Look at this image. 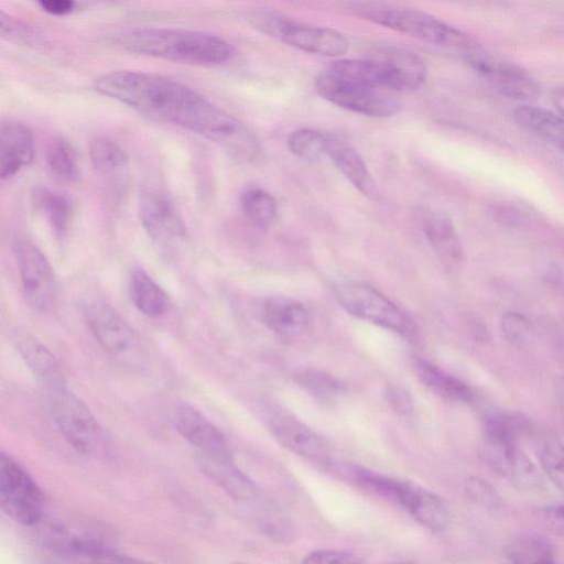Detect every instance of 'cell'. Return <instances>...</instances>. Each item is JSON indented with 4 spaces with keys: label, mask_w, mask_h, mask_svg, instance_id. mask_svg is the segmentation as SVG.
<instances>
[{
    "label": "cell",
    "mask_w": 564,
    "mask_h": 564,
    "mask_svg": "<svg viewBox=\"0 0 564 564\" xmlns=\"http://www.w3.org/2000/svg\"><path fill=\"white\" fill-rule=\"evenodd\" d=\"M230 564H247V563L234 562V563H230Z\"/></svg>",
    "instance_id": "46"
},
{
    "label": "cell",
    "mask_w": 564,
    "mask_h": 564,
    "mask_svg": "<svg viewBox=\"0 0 564 564\" xmlns=\"http://www.w3.org/2000/svg\"><path fill=\"white\" fill-rule=\"evenodd\" d=\"M542 469L560 489L563 487V448L554 440H544L538 447Z\"/></svg>",
    "instance_id": "34"
},
{
    "label": "cell",
    "mask_w": 564,
    "mask_h": 564,
    "mask_svg": "<svg viewBox=\"0 0 564 564\" xmlns=\"http://www.w3.org/2000/svg\"><path fill=\"white\" fill-rule=\"evenodd\" d=\"M14 254L24 295L36 310L45 312L55 304L57 284L44 253L24 237L14 241Z\"/></svg>",
    "instance_id": "9"
},
{
    "label": "cell",
    "mask_w": 564,
    "mask_h": 564,
    "mask_svg": "<svg viewBox=\"0 0 564 564\" xmlns=\"http://www.w3.org/2000/svg\"><path fill=\"white\" fill-rule=\"evenodd\" d=\"M93 86L99 94L143 115L200 134L239 159L259 156L258 140L241 121L176 80L150 73L116 70L97 77Z\"/></svg>",
    "instance_id": "1"
},
{
    "label": "cell",
    "mask_w": 564,
    "mask_h": 564,
    "mask_svg": "<svg viewBox=\"0 0 564 564\" xmlns=\"http://www.w3.org/2000/svg\"><path fill=\"white\" fill-rule=\"evenodd\" d=\"M94 167L102 174L113 173L128 164V155L113 140L97 137L89 143L88 149Z\"/></svg>",
    "instance_id": "32"
},
{
    "label": "cell",
    "mask_w": 564,
    "mask_h": 564,
    "mask_svg": "<svg viewBox=\"0 0 564 564\" xmlns=\"http://www.w3.org/2000/svg\"><path fill=\"white\" fill-rule=\"evenodd\" d=\"M0 509L15 522L33 527L44 516L42 491L31 475L0 451Z\"/></svg>",
    "instance_id": "6"
},
{
    "label": "cell",
    "mask_w": 564,
    "mask_h": 564,
    "mask_svg": "<svg viewBox=\"0 0 564 564\" xmlns=\"http://www.w3.org/2000/svg\"><path fill=\"white\" fill-rule=\"evenodd\" d=\"M129 293L134 306L147 316L159 317L169 310L167 295L142 268L131 271Z\"/></svg>",
    "instance_id": "26"
},
{
    "label": "cell",
    "mask_w": 564,
    "mask_h": 564,
    "mask_svg": "<svg viewBox=\"0 0 564 564\" xmlns=\"http://www.w3.org/2000/svg\"><path fill=\"white\" fill-rule=\"evenodd\" d=\"M53 420L66 440L78 453L106 458L111 453L110 441L87 405L67 388L48 392Z\"/></svg>",
    "instance_id": "4"
},
{
    "label": "cell",
    "mask_w": 564,
    "mask_h": 564,
    "mask_svg": "<svg viewBox=\"0 0 564 564\" xmlns=\"http://www.w3.org/2000/svg\"><path fill=\"white\" fill-rule=\"evenodd\" d=\"M263 324L282 338H295L308 326L310 314L299 301L286 296H271L261 308Z\"/></svg>",
    "instance_id": "20"
},
{
    "label": "cell",
    "mask_w": 564,
    "mask_h": 564,
    "mask_svg": "<svg viewBox=\"0 0 564 564\" xmlns=\"http://www.w3.org/2000/svg\"><path fill=\"white\" fill-rule=\"evenodd\" d=\"M315 88L327 101L368 117H391L401 109L399 100L384 89L346 82L325 69L316 77Z\"/></svg>",
    "instance_id": "7"
},
{
    "label": "cell",
    "mask_w": 564,
    "mask_h": 564,
    "mask_svg": "<svg viewBox=\"0 0 564 564\" xmlns=\"http://www.w3.org/2000/svg\"><path fill=\"white\" fill-rule=\"evenodd\" d=\"M467 63L490 86L507 98L532 101L540 95L536 79L522 67L478 50L468 52Z\"/></svg>",
    "instance_id": "10"
},
{
    "label": "cell",
    "mask_w": 564,
    "mask_h": 564,
    "mask_svg": "<svg viewBox=\"0 0 564 564\" xmlns=\"http://www.w3.org/2000/svg\"><path fill=\"white\" fill-rule=\"evenodd\" d=\"M424 234L440 260L447 269H458L464 259L459 236L452 221L444 215L431 214L423 225Z\"/></svg>",
    "instance_id": "22"
},
{
    "label": "cell",
    "mask_w": 564,
    "mask_h": 564,
    "mask_svg": "<svg viewBox=\"0 0 564 564\" xmlns=\"http://www.w3.org/2000/svg\"><path fill=\"white\" fill-rule=\"evenodd\" d=\"M399 505L430 530L442 531L448 524L449 512L445 501L415 484L405 481Z\"/></svg>",
    "instance_id": "21"
},
{
    "label": "cell",
    "mask_w": 564,
    "mask_h": 564,
    "mask_svg": "<svg viewBox=\"0 0 564 564\" xmlns=\"http://www.w3.org/2000/svg\"><path fill=\"white\" fill-rule=\"evenodd\" d=\"M117 42L129 52L194 66L220 65L235 54L217 35L183 29L137 28L121 33Z\"/></svg>",
    "instance_id": "2"
},
{
    "label": "cell",
    "mask_w": 564,
    "mask_h": 564,
    "mask_svg": "<svg viewBox=\"0 0 564 564\" xmlns=\"http://www.w3.org/2000/svg\"><path fill=\"white\" fill-rule=\"evenodd\" d=\"M14 343L21 358L47 392L66 388L59 362L37 338L28 332H17Z\"/></svg>",
    "instance_id": "19"
},
{
    "label": "cell",
    "mask_w": 564,
    "mask_h": 564,
    "mask_svg": "<svg viewBox=\"0 0 564 564\" xmlns=\"http://www.w3.org/2000/svg\"><path fill=\"white\" fill-rule=\"evenodd\" d=\"M195 460L200 471L234 500L249 501L258 496L257 485L235 465L232 457L197 452Z\"/></svg>",
    "instance_id": "16"
},
{
    "label": "cell",
    "mask_w": 564,
    "mask_h": 564,
    "mask_svg": "<svg viewBox=\"0 0 564 564\" xmlns=\"http://www.w3.org/2000/svg\"><path fill=\"white\" fill-rule=\"evenodd\" d=\"M294 381L312 398L323 404H333L345 392L341 381L321 370L305 368L293 375Z\"/></svg>",
    "instance_id": "28"
},
{
    "label": "cell",
    "mask_w": 564,
    "mask_h": 564,
    "mask_svg": "<svg viewBox=\"0 0 564 564\" xmlns=\"http://www.w3.org/2000/svg\"><path fill=\"white\" fill-rule=\"evenodd\" d=\"M341 306L351 315L391 332L410 336L408 317L381 292L360 282H345L336 288Z\"/></svg>",
    "instance_id": "8"
},
{
    "label": "cell",
    "mask_w": 564,
    "mask_h": 564,
    "mask_svg": "<svg viewBox=\"0 0 564 564\" xmlns=\"http://www.w3.org/2000/svg\"><path fill=\"white\" fill-rule=\"evenodd\" d=\"M87 562L88 564H155L129 555L119 554L112 549L89 558Z\"/></svg>",
    "instance_id": "40"
},
{
    "label": "cell",
    "mask_w": 564,
    "mask_h": 564,
    "mask_svg": "<svg viewBox=\"0 0 564 564\" xmlns=\"http://www.w3.org/2000/svg\"><path fill=\"white\" fill-rule=\"evenodd\" d=\"M387 564H411V563H405V562H395V563H387Z\"/></svg>",
    "instance_id": "45"
},
{
    "label": "cell",
    "mask_w": 564,
    "mask_h": 564,
    "mask_svg": "<svg viewBox=\"0 0 564 564\" xmlns=\"http://www.w3.org/2000/svg\"><path fill=\"white\" fill-rule=\"evenodd\" d=\"M278 39L301 51L328 57L343 56L349 48L347 37L340 32L290 19L285 21Z\"/></svg>",
    "instance_id": "15"
},
{
    "label": "cell",
    "mask_w": 564,
    "mask_h": 564,
    "mask_svg": "<svg viewBox=\"0 0 564 564\" xmlns=\"http://www.w3.org/2000/svg\"><path fill=\"white\" fill-rule=\"evenodd\" d=\"M510 564H557L555 544L536 531H524L508 546Z\"/></svg>",
    "instance_id": "24"
},
{
    "label": "cell",
    "mask_w": 564,
    "mask_h": 564,
    "mask_svg": "<svg viewBox=\"0 0 564 564\" xmlns=\"http://www.w3.org/2000/svg\"><path fill=\"white\" fill-rule=\"evenodd\" d=\"M141 220L150 237L170 243L185 236V227L172 202L163 194H145L141 203Z\"/></svg>",
    "instance_id": "18"
},
{
    "label": "cell",
    "mask_w": 564,
    "mask_h": 564,
    "mask_svg": "<svg viewBox=\"0 0 564 564\" xmlns=\"http://www.w3.org/2000/svg\"><path fill=\"white\" fill-rule=\"evenodd\" d=\"M367 57L380 67L388 90H414L426 79L427 67L424 59L411 51L394 46H379Z\"/></svg>",
    "instance_id": "13"
},
{
    "label": "cell",
    "mask_w": 564,
    "mask_h": 564,
    "mask_svg": "<svg viewBox=\"0 0 564 564\" xmlns=\"http://www.w3.org/2000/svg\"><path fill=\"white\" fill-rule=\"evenodd\" d=\"M0 37L15 44L35 45L40 37L24 21L0 9Z\"/></svg>",
    "instance_id": "35"
},
{
    "label": "cell",
    "mask_w": 564,
    "mask_h": 564,
    "mask_svg": "<svg viewBox=\"0 0 564 564\" xmlns=\"http://www.w3.org/2000/svg\"><path fill=\"white\" fill-rule=\"evenodd\" d=\"M497 217L501 223L512 226L520 220L519 214L511 208H500L497 213Z\"/></svg>",
    "instance_id": "43"
},
{
    "label": "cell",
    "mask_w": 564,
    "mask_h": 564,
    "mask_svg": "<svg viewBox=\"0 0 564 564\" xmlns=\"http://www.w3.org/2000/svg\"><path fill=\"white\" fill-rule=\"evenodd\" d=\"M262 417L272 436L285 448L307 459L327 463L323 440L303 422L275 404L262 409Z\"/></svg>",
    "instance_id": "11"
},
{
    "label": "cell",
    "mask_w": 564,
    "mask_h": 564,
    "mask_svg": "<svg viewBox=\"0 0 564 564\" xmlns=\"http://www.w3.org/2000/svg\"><path fill=\"white\" fill-rule=\"evenodd\" d=\"M359 558L343 550H316L306 554L301 564H358Z\"/></svg>",
    "instance_id": "37"
},
{
    "label": "cell",
    "mask_w": 564,
    "mask_h": 564,
    "mask_svg": "<svg viewBox=\"0 0 564 564\" xmlns=\"http://www.w3.org/2000/svg\"><path fill=\"white\" fill-rule=\"evenodd\" d=\"M174 425L180 435L199 453L232 457L230 445L220 430L186 402L177 405Z\"/></svg>",
    "instance_id": "14"
},
{
    "label": "cell",
    "mask_w": 564,
    "mask_h": 564,
    "mask_svg": "<svg viewBox=\"0 0 564 564\" xmlns=\"http://www.w3.org/2000/svg\"><path fill=\"white\" fill-rule=\"evenodd\" d=\"M34 153V134L28 124L15 120L0 124V181L30 165Z\"/></svg>",
    "instance_id": "17"
},
{
    "label": "cell",
    "mask_w": 564,
    "mask_h": 564,
    "mask_svg": "<svg viewBox=\"0 0 564 564\" xmlns=\"http://www.w3.org/2000/svg\"><path fill=\"white\" fill-rule=\"evenodd\" d=\"M417 372L422 381L443 398L464 403L474 400V391L467 384L427 360L419 361Z\"/></svg>",
    "instance_id": "27"
},
{
    "label": "cell",
    "mask_w": 564,
    "mask_h": 564,
    "mask_svg": "<svg viewBox=\"0 0 564 564\" xmlns=\"http://www.w3.org/2000/svg\"><path fill=\"white\" fill-rule=\"evenodd\" d=\"M39 4L51 15L63 17L70 13L76 3L72 0H42Z\"/></svg>",
    "instance_id": "41"
},
{
    "label": "cell",
    "mask_w": 564,
    "mask_h": 564,
    "mask_svg": "<svg viewBox=\"0 0 564 564\" xmlns=\"http://www.w3.org/2000/svg\"><path fill=\"white\" fill-rule=\"evenodd\" d=\"M513 118L525 130L562 150L563 121L561 116L544 108L523 104L513 110Z\"/></svg>",
    "instance_id": "25"
},
{
    "label": "cell",
    "mask_w": 564,
    "mask_h": 564,
    "mask_svg": "<svg viewBox=\"0 0 564 564\" xmlns=\"http://www.w3.org/2000/svg\"><path fill=\"white\" fill-rule=\"evenodd\" d=\"M33 527L42 545L62 556L89 560L111 547L96 536L59 520L43 518Z\"/></svg>",
    "instance_id": "12"
},
{
    "label": "cell",
    "mask_w": 564,
    "mask_h": 564,
    "mask_svg": "<svg viewBox=\"0 0 564 564\" xmlns=\"http://www.w3.org/2000/svg\"><path fill=\"white\" fill-rule=\"evenodd\" d=\"M552 101L554 107L557 109L558 115L562 113V107H563V90L562 87H557L552 93Z\"/></svg>",
    "instance_id": "44"
},
{
    "label": "cell",
    "mask_w": 564,
    "mask_h": 564,
    "mask_svg": "<svg viewBox=\"0 0 564 564\" xmlns=\"http://www.w3.org/2000/svg\"><path fill=\"white\" fill-rule=\"evenodd\" d=\"M327 156L359 193L369 199L378 197L377 184L365 161L355 149L332 139Z\"/></svg>",
    "instance_id": "23"
},
{
    "label": "cell",
    "mask_w": 564,
    "mask_h": 564,
    "mask_svg": "<svg viewBox=\"0 0 564 564\" xmlns=\"http://www.w3.org/2000/svg\"><path fill=\"white\" fill-rule=\"evenodd\" d=\"M387 393L389 402L395 410L404 414L412 411V400L406 391L400 388H391Z\"/></svg>",
    "instance_id": "42"
},
{
    "label": "cell",
    "mask_w": 564,
    "mask_h": 564,
    "mask_svg": "<svg viewBox=\"0 0 564 564\" xmlns=\"http://www.w3.org/2000/svg\"><path fill=\"white\" fill-rule=\"evenodd\" d=\"M332 138L314 129H299L288 140L290 150L297 156L316 160L328 154Z\"/></svg>",
    "instance_id": "33"
},
{
    "label": "cell",
    "mask_w": 564,
    "mask_h": 564,
    "mask_svg": "<svg viewBox=\"0 0 564 564\" xmlns=\"http://www.w3.org/2000/svg\"><path fill=\"white\" fill-rule=\"evenodd\" d=\"M85 321L100 346L121 365L139 369L145 352L140 337L105 300L93 297L83 304Z\"/></svg>",
    "instance_id": "5"
},
{
    "label": "cell",
    "mask_w": 564,
    "mask_h": 564,
    "mask_svg": "<svg viewBox=\"0 0 564 564\" xmlns=\"http://www.w3.org/2000/svg\"><path fill=\"white\" fill-rule=\"evenodd\" d=\"M247 20L262 33L278 37L288 18L273 11L259 10L250 12Z\"/></svg>",
    "instance_id": "36"
},
{
    "label": "cell",
    "mask_w": 564,
    "mask_h": 564,
    "mask_svg": "<svg viewBox=\"0 0 564 564\" xmlns=\"http://www.w3.org/2000/svg\"><path fill=\"white\" fill-rule=\"evenodd\" d=\"M502 332L512 343H520L528 329V322L519 313L508 312L501 319Z\"/></svg>",
    "instance_id": "38"
},
{
    "label": "cell",
    "mask_w": 564,
    "mask_h": 564,
    "mask_svg": "<svg viewBox=\"0 0 564 564\" xmlns=\"http://www.w3.org/2000/svg\"><path fill=\"white\" fill-rule=\"evenodd\" d=\"M354 11L366 20L430 44L467 52L479 48L471 35L420 10L365 3L355 7Z\"/></svg>",
    "instance_id": "3"
},
{
    "label": "cell",
    "mask_w": 564,
    "mask_h": 564,
    "mask_svg": "<svg viewBox=\"0 0 564 564\" xmlns=\"http://www.w3.org/2000/svg\"><path fill=\"white\" fill-rule=\"evenodd\" d=\"M35 205L44 213L55 235L63 236L72 217L69 199L46 187H36L33 193Z\"/></svg>",
    "instance_id": "29"
},
{
    "label": "cell",
    "mask_w": 564,
    "mask_h": 564,
    "mask_svg": "<svg viewBox=\"0 0 564 564\" xmlns=\"http://www.w3.org/2000/svg\"><path fill=\"white\" fill-rule=\"evenodd\" d=\"M466 491L477 502L494 506L498 495L490 484L479 478H470L466 482Z\"/></svg>",
    "instance_id": "39"
},
{
    "label": "cell",
    "mask_w": 564,
    "mask_h": 564,
    "mask_svg": "<svg viewBox=\"0 0 564 564\" xmlns=\"http://www.w3.org/2000/svg\"><path fill=\"white\" fill-rule=\"evenodd\" d=\"M240 204L246 219L257 228H267L276 216V200L263 188H247L241 194Z\"/></svg>",
    "instance_id": "30"
},
{
    "label": "cell",
    "mask_w": 564,
    "mask_h": 564,
    "mask_svg": "<svg viewBox=\"0 0 564 564\" xmlns=\"http://www.w3.org/2000/svg\"><path fill=\"white\" fill-rule=\"evenodd\" d=\"M46 162L53 174L63 182L78 180L79 169L73 145L64 138H53L46 147Z\"/></svg>",
    "instance_id": "31"
}]
</instances>
